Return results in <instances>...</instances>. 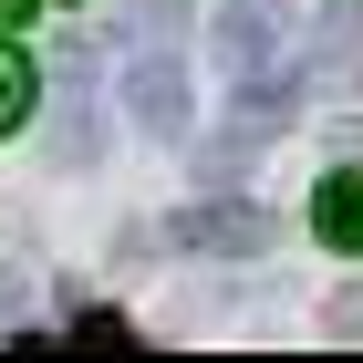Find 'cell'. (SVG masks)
<instances>
[{
  "label": "cell",
  "mask_w": 363,
  "mask_h": 363,
  "mask_svg": "<svg viewBox=\"0 0 363 363\" xmlns=\"http://www.w3.org/2000/svg\"><path fill=\"white\" fill-rule=\"evenodd\" d=\"M125 104H135L145 135H187V73H177V52L156 42V52H135V73H125Z\"/></svg>",
  "instance_id": "cell-1"
},
{
  "label": "cell",
  "mask_w": 363,
  "mask_h": 363,
  "mask_svg": "<svg viewBox=\"0 0 363 363\" xmlns=\"http://www.w3.org/2000/svg\"><path fill=\"white\" fill-rule=\"evenodd\" d=\"M311 73H322V94H363V0L311 11Z\"/></svg>",
  "instance_id": "cell-2"
},
{
  "label": "cell",
  "mask_w": 363,
  "mask_h": 363,
  "mask_svg": "<svg viewBox=\"0 0 363 363\" xmlns=\"http://www.w3.org/2000/svg\"><path fill=\"white\" fill-rule=\"evenodd\" d=\"M177 239H187V250L250 259V250H270V218H259V208H187V218H177Z\"/></svg>",
  "instance_id": "cell-3"
},
{
  "label": "cell",
  "mask_w": 363,
  "mask_h": 363,
  "mask_svg": "<svg viewBox=\"0 0 363 363\" xmlns=\"http://www.w3.org/2000/svg\"><path fill=\"white\" fill-rule=\"evenodd\" d=\"M311 228L333 239V250H363V177H322V197H311Z\"/></svg>",
  "instance_id": "cell-4"
},
{
  "label": "cell",
  "mask_w": 363,
  "mask_h": 363,
  "mask_svg": "<svg viewBox=\"0 0 363 363\" xmlns=\"http://www.w3.org/2000/svg\"><path fill=\"white\" fill-rule=\"evenodd\" d=\"M177 31H187V0H114V42L125 52H156Z\"/></svg>",
  "instance_id": "cell-5"
},
{
  "label": "cell",
  "mask_w": 363,
  "mask_h": 363,
  "mask_svg": "<svg viewBox=\"0 0 363 363\" xmlns=\"http://www.w3.org/2000/svg\"><path fill=\"white\" fill-rule=\"evenodd\" d=\"M31 104H42V73H31V52H0V135H21Z\"/></svg>",
  "instance_id": "cell-6"
},
{
  "label": "cell",
  "mask_w": 363,
  "mask_h": 363,
  "mask_svg": "<svg viewBox=\"0 0 363 363\" xmlns=\"http://www.w3.org/2000/svg\"><path fill=\"white\" fill-rule=\"evenodd\" d=\"M21 301H31V291H21V270H0V333L21 322Z\"/></svg>",
  "instance_id": "cell-7"
},
{
  "label": "cell",
  "mask_w": 363,
  "mask_h": 363,
  "mask_svg": "<svg viewBox=\"0 0 363 363\" xmlns=\"http://www.w3.org/2000/svg\"><path fill=\"white\" fill-rule=\"evenodd\" d=\"M333 333H363V301H333Z\"/></svg>",
  "instance_id": "cell-8"
},
{
  "label": "cell",
  "mask_w": 363,
  "mask_h": 363,
  "mask_svg": "<svg viewBox=\"0 0 363 363\" xmlns=\"http://www.w3.org/2000/svg\"><path fill=\"white\" fill-rule=\"evenodd\" d=\"M11 21H31V0H0V31H11Z\"/></svg>",
  "instance_id": "cell-9"
}]
</instances>
